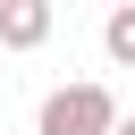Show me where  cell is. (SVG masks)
Masks as SVG:
<instances>
[{"mask_svg": "<svg viewBox=\"0 0 135 135\" xmlns=\"http://www.w3.org/2000/svg\"><path fill=\"white\" fill-rule=\"evenodd\" d=\"M101 51H110L118 68H135V0H127V8H110V25H101Z\"/></svg>", "mask_w": 135, "mask_h": 135, "instance_id": "3", "label": "cell"}, {"mask_svg": "<svg viewBox=\"0 0 135 135\" xmlns=\"http://www.w3.org/2000/svg\"><path fill=\"white\" fill-rule=\"evenodd\" d=\"M34 135H118V101L110 84H59L34 118Z\"/></svg>", "mask_w": 135, "mask_h": 135, "instance_id": "1", "label": "cell"}, {"mask_svg": "<svg viewBox=\"0 0 135 135\" xmlns=\"http://www.w3.org/2000/svg\"><path fill=\"white\" fill-rule=\"evenodd\" d=\"M51 34V0H0V42L8 51H34Z\"/></svg>", "mask_w": 135, "mask_h": 135, "instance_id": "2", "label": "cell"}, {"mask_svg": "<svg viewBox=\"0 0 135 135\" xmlns=\"http://www.w3.org/2000/svg\"><path fill=\"white\" fill-rule=\"evenodd\" d=\"M118 135H135V118H118Z\"/></svg>", "mask_w": 135, "mask_h": 135, "instance_id": "4", "label": "cell"}]
</instances>
